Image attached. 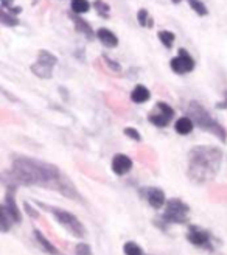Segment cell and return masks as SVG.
<instances>
[{
    "label": "cell",
    "instance_id": "cell-1",
    "mask_svg": "<svg viewBox=\"0 0 227 255\" xmlns=\"http://www.w3.org/2000/svg\"><path fill=\"white\" fill-rule=\"evenodd\" d=\"M0 180H3L8 187L16 185H41L61 191L69 198H78L75 187L69 179L61 175L58 167L51 163L36 160L31 157H17L13 162V168L5 171Z\"/></svg>",
    "mask_w": 227,
    "mask_h": 255
},
{
    "label": "cell",
    "instance_id": "cell-2",
    "mask_svg": "<svg viewBox=\"0 0 227 255\" xmlns=\"http://www.w3.org/2000/svg\"><path fill=\"white\" fill-rule=\"evenodd\" d=\"M223 154L218 148L199 147L190 153V167L188 176L196 184L212 180L221 165Z\"/></svg>",
    "mask_w": 227,
    "mask_h": 255
},
{
    "label": "cell",
    "instance_id": "cell-3",
    "mask_svg": "<svg viewBox=\"0 0 227 255\" xmlns=\"http://www.w3.org/2000/svg\"><path fill=\"white\" fill-rule=\"evenodd\" d=\"M188 114L192 117L190 120L193 122V125H198L201 129L215 134L216 137H220L223 142L226 140V131L223 129V126L218 122H215L210 117V114H208L198 102H192L188 104Z\"/></svg>",
    "mask_w": 227,
    "mask_h": 255
},
{
    "label": "cell",
    "instance_id": "cell-4",
    "mask_svg": "<svg viewBox=\"0 0 227 255\" xmlns=\"http://www.w3.org/2000/svg\"><path fill=\"white\" fill-rule=\"evenodd\" d=\"M51 213L58 220V223L64 227L66 230H69L74 236H78V238H84L86 236V233H87L86 227L83 226V223H81L74 213H70L67 210H62V208H58V207L51 208Z\"/></svg>",
    "mask_w": 227,
    "mask_h": 255
},
{
    "label": "cell",
    "instance_id": "cell-5",
    "mask_svg": "<svg viewBox=\"0 0 227 255\" xmlns=\"http://www.w3.org/2000/svg\"><path fill=\"white\" fill-rule=\"evenodd\" d=\"M190 207L180 201V199H170L167 201V208L165 213H163L162 220H165L168 224H184L188 220Z\"/></svg>",
    "mask_w": 227,
    "mask_h": 255
},
{
    "label": "cell",
    "instance_id": "cell-6",
    "mask_svg": "<svg viewBox=\"0 0 227 255\" xmlns=\"http://www.w3.org/2000/svg\"><path fill=\"white\" fill-rule=\"evenodd\" d=\"M56 62H58L56 56H53L47 50H41L38 61L31 66V72L39 78H51V70L56 66Z\"/></svg>",
    "mask_w": 227,
    "mask_h": 255
},
{
    "label": "cell",
    "instance_id": "cell-7",
    "mask_svg": "<svg viewBox=\"0 0 227 255\" xmlns=\"http://www.w3.org/2000/svg\"><path fill=\"white\" fill-rule=\"evenodd\" d=\"M193 69H195L193 58L187 53L185 49H179V54L171 59V70H173L175 74L184 75V74H188V72H192Z\"/></svg>",
    "mask_w": 227,
    "mask_h": 255
},
{
    "label": "cell",
    "instance_id": "cell-8",
    "mask_svg": "<svg viewBox=\"0 0 227 255\" xmlns=\"http://www.w3.org/2000/svg\"><path fill=\"white\" fill-rule=\"evenodd\" d=\"M157 109H159V112L156 114H150L148 115V120L152 123V125H156V126H167V123L173 118L175 115V111H173V107L168 106L167 103H157Z\"/></svg>",
    "mask_w": 227,
    "mask_h": 255
},
{
    "label": "cell",
    "instance_id": "cell-9",
    "mask_svg": "<svg viewBox=\"0 0 227 255\" xmlns=\"http://www.w3.org/2000/svg\"><path fill=\"white\" fill-rule=\"evenodd\" d=\"M187 240L198 246V248H208L210 246V233L202 229H198V227H192L187 235Z\"/></svg>",
    "mask_w": 227,
    "mask_h": 255
},
{
    "label": "cell",
    "instance_id": "cell-10",
    "mask_svg": "<svg viewBox=\"0 0 227 255\" xmlns=\"http://www.w3.org/2000/svg\"><path fill=\"white\" fill-rule=\"evenodd\" d=\"M145 193V198H147V201L150 203V205L152 208H162L165 205L167 199H165V193L160 190V188H156V187H150L147 190H143Z\"/></svg>",
    "mask_w": 227,
    "mask_h": 255
},
{
    "label": "cell",
    "instance_id": "cell-11",
    "mask_svg": "<svg viewBox=\"0 0 227 255\" xmlns=\"http://www.w3.org/2000/svg\"><path fill=\"white\" fill-rule=\"evenodd\" d=\"M5 210L8 213V216L11 218V221L19 224L22 221V213L19 210V207L16 204V199H14V195H13V190H8L6 193V198H5Z\"/></svg>",
    "mask_w": 227,
    "mask_h": 255
},
{
    "label": "cell",
    "instance_id": "cell-12",
    "mask_svg": "<svg viewBox=\"0 0 227 255\" xmlns=\"http://www.w3.org/2000/svg\"><path fill=\"white\" fill-rule=\"evenodd\" d=\"M131 168H132V160L128 156H125V154H117V156H114L112 171L115 173V175L123 176L128 171H131Z\"/></svg>",
    "mask_w": 227,
    "mask_h": 255
},
{
    "label": "cell",
    "instance_id": "cell-13",
    "mask_svg": "<svg viewBox=\"0 0 227 255\" xmlns=\"http://www.w3.org/2000/svg\"><path fill=\"white\" fill-rule=\"evenodd\" d=\"M97 38L100 39V42L104 44L106 47H117L119 45V39H117V36L107 28H100L97 31Z\"/></svg>",
    "mask_w": 227,
    "mask_h": 255
},
{
    "label": "cell",
    "instance_id": "cell-14",
    "mask_svg": "<svg viewBox=\"0 0 227 255\" xmlns=\"http://www.w3.org/2000/svg\"><path fill=\"white\" fill-rule=\"evenodd\" d=\"M150 90L145 87V86H135L134 87V90L131 92V100L134 103H137V104H140V103H147L148 100H150Z\"/></svg>",
    "mask_w": 227,
    "mask_h": 255
},
{
    "label": "cell",
    "instance_id": "cell-15",
    "mask_svg": "<svg viewBox=\"0 0 227 255\" xmlns=\"http://www.w3.org/2000/svg\"><path fill=\"white\" fill-rule=\"evenodd\" d=\"M34 236H36V240L39 241V244L42 246V249H44L45 252H49V254H51V255H59L58 249L54 248V246H53L47 238H45L41 230H34Z\"/></svg>",
    "mask_w": 227,
    "mask_h": 255
},
{
    "label": "cell",
    "instance_id": "cell-16",
    "mask_svg": "<svg viewBox=\"0 0 227 255\" xmlns=\"http://www.w3.org/2000/svg\"><path fill=\"white\" fill-rule=\"evenodd\" d=\"M72 21L75 22L76 30H78L79 33H84V34L87 36V38H94V31H92V28H90V25H89L86 21L81 19L79 16H72Z\"/></svg>",
    "mask_w": 227,
    "mask_h": 255
},
{
    "label": "cell",
    "instance_id": "cell-17",
    "mask_svg": "<svg viewBox=\"0 0 227 255\" xmlns=\"http://www.w3.org/2000/svg\"><path fill=\"white\" fill-rule=\"evenodd\" d=\"M193 129V122L190 120L188 117H182V118H179V120L176 122V131L179 134H182V135H187L190 134Z\"/></svg>",
    "mask_w": 227,
    "mask_h": 255
},
{
    "label": "cell",
    "instance_id": "cell-18",
    "mask_svg": "<svg viewBox=\"0 0 227 255\" xmlns=\"http://www.w3.org/2000/svg\"><path fill=\"white\" fill-rule=\"evenodd\" d=\"M11 218L8 216L6 210H5V207L3 205H0V232H3L6 233L8 230L11 229Z\"/></svg>",
    "mask_w": 227,
    "mask_h": 255
},
{
    "label": "cell",
    "instance_id": "cell-19",
    "mask_svg": "<svg viewBox=\"0 0 227 255\" xmlns=\"http://www.w3.org/2000/svg\"><path fill=\"white\" fill-rule=\"evenodd\" d=\"M90 10V3L87 0H72V11L75 14H83Z\"/></svg>",
    "mask_w": 227,
    "mask_h": 255
},
{
    "label": "cell",
    "instance_id": "cell-20",
    "mask_svg": "<svg viewBox=\"0 0 227 255\" xmlns=\"http://www.w3.org/2000/svg\"><path fill=\"white\" fill-rule=\"evenodd\" d=\"M0 24H3L6 26H16L19 24L17 17H14L11 13H6L3 8H0Z\"/></svg>",
    "mask_w": 227,
    "mask_h": 255
},
{
    "label": "cell",
    "instance_id": "cell-21",
    "mask_svg": "<svg viewBox=\"0 0 227 255\" xmlns=\"http://www.w3.org/2000/svg\"><path fill=\"white\" fill-rule=\"evenodd\" d=\"M159 39H160V42L165 45L167 49H171L173 47V44H175V34L171 33V31H167V30H162V31H159Z\"/></svg>",
    "mask_w": 227,
    "mask_h": 255
},
{
    "label": "cell",
    "instance_id": "cell-22",
    "mask_svg": "<svg viewBox=\"0 0 227 255\" xmlns=\"http://www.w3.org/2000/svg\"><path fill=\"white\" fill-rule=\"evenodd\" d=\"M123 252H125V255H143V252H142V249H140V246H139L137 243H134V241L125 243Z\"/></svg>",
    "mask_w": 227,
    "mask_h": 255
},
{
    "label": "cell",
    "instance_id": "cell-23",
    "mask_svg": "<svg viewBox=\"0 0 227 255\" xmlns=\"http://www.w3.org/2000/svg\"><path fill=\"white\" fill-rule=\"evenodd\" d=\"M188 3L199 16H205L207 14V8H205V5L201 2V0H188Z\"/></svg>",
    "mask_w": 227,
    "mask_h": 255
},
{
    "label": "cell",
    "instance_id": "cell-24",
    "mask_svg": "<svg viewBox=\"0 0 227 255\" xmlns=\"http://www.w3.org/2000/svg\"><path fill=\"white\" fill-rule=\"evenodd\" d=\"M139 24L143 25V26H151L152 25V21H151V17L148 16L147 10H140L139 11Z\"/></svg>",
    "mask_w": 227,
    "mask_h": 255
},
{
    "label": "cell",
    "instance_id": "cell-25",
    "mask_svg": "<svg viewBox=\"0 0 227 255\" xmlns=\"http://www.w3.org/2000/svg\"><path fill=\"white\" fill-rule=\"evenodd\" d=\"M95 8L98 10L100 14H103V16H107V11H109V6L103 2V0H97L95 2Z\"/></svg>",
    "mask_w": 227,
    "mask_h": 255
},
{
    "label": "cell",
    "instance_id": "cell-26",
    "mask_svg": "<svg viewBox=\"0 0 227 255\" xmlns=\"http://www.w3.org/2000/svg\"><path fill=\"white\" fill-rule=\"evenodd\" d=\"M75 252H76V255H90L92 254V251H90V248L87 244H78L76 246V249H75Z\"/></svg>",
    "mask_w": 227,
    "mask_h": 255
},
{
    "label": "cell",
    "instance_id": "cell-27",
    "mask_svg": "<svg viewBox=\"0 0 227 255\" xmlns=\"http://www.w3.org/2000/svg\"><path fill=\"white\" fill-rule=\"evenodd\" d=\"M125 134H126V135H129L131 139L140 142V134H139L137 131H135L134 128H126V129H125Z\"/></svg>",
    "mask_w": 227,
    "mask_h": 255
},
{
    "label": "cell",
    "instance_id": "cell-28",
    "mask_svg": "<svg viewBox=\"0 0 227 255\" xmlns=\"http://www.w3.org/2000/svg\"><path fill=\"white\" fill-rule=\"evenodd\" d=\"M25 208H26V212H28V213H30V215H31L33 218H38V213H36V212H33V210H31V207H30L28 204H26V203H25Z\"/></svg>",
    "mask_w": 227,
    "mask_h": 255
},
{
    "label": "cell",
    "instance_id": "cell-29",
    "mask_svg": "<svg viewBox=\"0 0 227 255\" xmlns=\"http://www.w3.org/2000/svg\"><path fill=\"white\" fill-rule=\"evenodd\" d=\"M173 2H175V3H179V2H180V0H173Z\"/></svg>",
    "mask_w": 227,
    "mask_h": 255
},
{
    "label": "cell",
    "instance_id": "cell-30",
    "mask_svg": "<svg viewBox=\"0 0 227 255\" xmlns=\"http://www.w3.org/2000/svg\"><path fill=\"white\" fill-rule=\"evenodd\" d=\"M226 102H227V92H226Z\"/></svg>",
    "mask_w": 227,
    "mask_h": 255
}]
</instances>
